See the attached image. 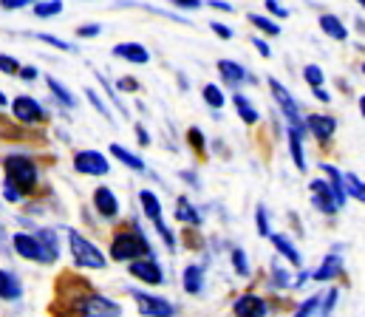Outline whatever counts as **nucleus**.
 I'll return each instance as SVG.
<instances>
[{
    "instance_id": "f257e3e1",
    "label": "nucleus",
    "mask_w": 365,
    "mask_h": 317,
    "mask_svg": "<svg viewBox=\"0 0 365 317\" xmlns=\"http://www.w3.org/2000/svg\"><path fill=\"white\" fill-rule=\"evenodd\" d=\"M4 170H6V182L20 193H32L37 187V168L29 156H6L4 158Z\"/></svg>"
},
{
    "instance_id": "f03ea898",
    "label": "nucleus",
    "mask_w": 365,
    "mask_h": 317,
    "mask_svg": "<svg viewBox=\"0 0 365 317\" xmlns=\"http://www.w3.org/2000/svg\"><path fill=\"white\" fill-rule=\"evenodd\" d=\"M111 258L113 261H136V258H153V249L147 244V238L142 235V230H128L119 232L111 244Z\"/></svg>"
},
{
    "instance_id": "7ed1b4c3",
    "label": "nucleus",
    "mask_w": 365,
    "mask_h": 317,
    "mask_svg": "<svg viewBox=\"0 0 365 317\" xmlns=\"http://www.w3.org/2000/svg\"><path fill=\"white\" fill-rule=\"evenodd\" d=\"M68 247H71V255H74V261H77V266H82V269H105V255L88 241V238H82L77 230H68Z\"/></svg>"
},
{
    "instance_id": "20e7f679",
    "label": "nucleus",
    "mask_w": 365,
    "mask_h": 317,
    "mask_svg": "<svg viewBox=\"0 0 365 317\" xmlns=\"http://www.w3.org/2000/svg\"><path fill=\"white\" fill-rule=\"evenodd\" d=\"M269 91H272V97H275V102L280 105V111H283V116L289 119V125H295V128H300V130H306V122H303V116H300V108H297V102H295V97H292V94L286 91V85L269 77Z\"/></svg>"
},
{
    "instance_id": "39448f33",
    "label": "nucleus",
    "mask_w": 365,
    "mask_h": 317,
    "mask_svg": "<svg viewBox=\"0 0 365 317\" xmlns=\"http://www.w3.org/2000/svg\"><path fill=\"white\" fill-rule=\"evenodd\" d=\"M133 300H136V309L142 317H175V306L159 294H147V292H133Z\"/></svg>"
},
{
    "instance_id": "423d86ee",
    "label": "nucleus",
    "mask_w": 365,
    "mask_h": 317,
    "mask_svg": "<svg viewBox=\"0 0 365 317\" xmlns=\"http://www.w3.org/2000/svg\"><path fill=\"white\" fill-rule=\"evenodd\" d=\"M80 314L82 317H119L122 314V306L102 297V294H94L88 292L82 300H80Z\"/></svg>"
},
{
    "instance_id": "0eeeda50",
    "label": "nucleus",
    "mask_w": 365,
    "mask_h": 317,
    "mask_svg": "<svg viewBox=\"0 0 365 317\" xmlns=\"http://www.w3.org/2000/svg\"><path fill=\"white\" fill-rule=\"evenodd\" d=\"M74 170L82 176H105L111 170V165L99 150H80L74 156Z\"/></svg>"
},
{
    "instance_id": "6e6552de",
    "label": "nucleus",
    "mask_w": 365,
    "mask_h": 317,
    "mask_svg": "<svg viewBox=\"0 0 365 317\" xmlns=\"http://www.w3.org/2000/svg\"><path fill=\"white\" fill-rule=\"evenodd\" d=\"M309 193H311V204H314L320 213L334 216V213L340 210V201H337V196H334V190H331L328 182H323V179L309 182Z\"/></svg>"
},
{
    "instance_id": "1a4fd4ad",
    "label": "nucleus",
    "mask_w": 365,
    "mask_h": 317,
    "mask_svg": "<svg viewBox=\"0 0 365 317\" xmlns=\"http://www.w3.org/2000/svg\"><path fill=\"white\" fill-rule=\"evenodd\" d=\"M12 111H15V119L23 122V125H40V122H46V111L32 97H18L12 102Z\"/></svg>"
},
{
    "instance_id": "9d476101",
    "label": "nucleus",
    "mask_w": 365,
    "mask_h": 317,
    "mask_svg": "<svg viewBox=\"0 0 365 317\" xmlns=\"http://www.w3.org/2000/svg\"><path fill=\"white\" fill-rule=\"evenodd\" d=\"M130 275L139 278V280H144V283H150V286L164 283L161 266H159L153 258H136V261H130Z\"/></svg>"
},
{
    "instance_id": "9b49d317",
    "label": "nucleus",
    "mask_w": 365,
    "mask_h": 317,
    "mask_svg": "<svg viewBox=\"0 0 365 317\" xmlns=\"http://www.w3.org/2000/svg\"><path fill=\"white\" fill-rule=\"evenodd\" d=\"M15 252L26 261H37V263H46V255H43V247L37 241V235H26V232H18L15 235Z\"/></svg>"
},
{
    "instance_id": "f8f14e48",
    "label": "nucleus",
    "mask_w": 365,
    "mask_h": 317,
    "mask_svg": "<svg viewBox=\"0 0 365 317\" xmlns=\"http://www.w3.org/2000/svg\"><path fill=\"white\" fill-rule=\"evenodd\" d=\"M266 311H269V306H266V300L258 297V294H244V297H238L235 306H233V314H235V317H266Z\"/></svg>"
},
{
    "instance_id": "ddd939ff",
    "label": "nucleus",
    "mask_w": 365,
    "mask_h": 317,
    "mask_svg": "<svg viewBox=\"0 0 365 317\" xmlns=\"http://www.w3.org/2000/svg\"><path fill=\"white\" fill-rule=\"evenodd\" d=\"M306 130H309L314 139L328 142V139L334 136V130H337V119L328 116V113H314V116L306 119Z\"/></svg>"
},
{
    "instance_id": "4468645a",
    "label": "nucleus",
    "mask_w": 365,
    "mask_h": 317,
    "mask_svg": "<svg viewBox=\"0 0 365 317\" xmlns=\"http://www.w3.org/2000/svg\"><path fill=\"white\" fill-rule=\"evenodd\" d=\"M218 74H221V80H224L230 88H238V85H244V82H252L249 71H247L244 66H238L235 60H218Z\"/></svg>"
},
{
    "instance_id": "2eb2a0df",
    "label": "nucleus",
    "mask_w": 365,
    "mask_h": 317,
    "mask_svg": "<svg viewBox=\"0 0 365 317\" xmlns=\"http://www.w3.org/2000/svg\"><path fill=\"white\" fill-rule=\"evenodd\" d=\"M113 57L128 60V63H133V66L150 63V51H147L142 43H119V46H113Z\"/></svg>"
},
{
    "instance_id": "dca6fc26",
    "label": "nucleus",
    "mask_w": 365,
    "mask_h": 317,
    "mask_svg": "<svg viewBox=\"0 0 365 317\" xmlns=\"http://www.w3.org/2000/svg\"><path fill=\"white\" fill-rule=\"evenodd\" d=\"M94 207H97V213L102 218H113L119 213V199L113 196L111 187H97L94 190Z\"/></svg>"
},
{
    "instance_id": "f3484780",
    "label": "nucleus",
    "mask_w": 365,
    "mask_h": 317,
    "mask_svg": "<svg viewBox=\"0 0 365 317\" xmlns=\"http://www.w3.org/2000/svg\"><path fill=\"white\" fill-rule=\"evenodd\" d=\"M340 272H342V255H340V252H331V255H326V261L311 272V280L326 283V280H334Z\"/></svg>"
},
{
    "instance_id": "a211bd4d",
    "label": "nucleus",
    "mask_w": 365,
    "mask_h": 317,
    "mask_svg": "<svg viewBox=\"0 0 365 317\" xmlns=\"http://www.w3.org/2000/svg\"><path fill=\"white\" fill-rule=\"evenodd\" d=\"M303 133L306 130H300V128H295V125H289V130H286V136H289V153H292V158H295V168L303 173L306 170V153H303Z\"/></svg>"
},
{
    "instance_id": "6ab92c4d",
    "label": "nucleus",
    "mask_w": 365,
    "mask_h": 317,
    "mask_svg": "<svg viewBox=\"0 0 365 317\" xmlns=\"http://www.w3.org/2000/svg\"><path fill=\"white\" fill-rule=\"evenodd\" d=\"M266 238L272 241V247H275V249H278V252H280V255H283V258H286L292 266H303V258H300L297 247H295V244H292L286 235H280V232H275V235H272V232H269Z\"/></svg>"
},
{
    "instance_id": "aec40b11",
    "label": "nucleus",
    "mask_w": 365,
    "mask_h": 317,
    "mask_svg": "<svg viewBox=\"0 0 365 317\" xmlns=\"http://www.w3.org/2000/svg\"><path fill=\"white\" fill-rule=\"evenodd\" d=\"M181 286H185L187 294H199L204 289V269L196 266V263H190L185 272H181Z\"/></svg>"
},
{
    "instance_id": "412c9836",
    "label": "nucleus",
    "mask_w": 365,
    "mask_h": 317,
    "mask_svg": "<svg viewBox=\"0 0 365 317\" xmlns=\"http://www.w3.org/2000/svg\"><path fill=\"white\" fill-rule=\"evenodd\" d=\"M320 170L328 176V185H331V190H334V196H337V201H340V207H342L345 199H348V193H345V176H342L334 165H320Z\"/></svg>"
},
{
    "instance_id": "4be33fe9",
    "label": "nucleus",
    "mask_w": 365,
    "mask_h": 317,
    "mask_svg": "<svg viewBox=\"0 0 365 317\" xmlns=\"http://www.w3.org/2000/svg\"><path fill=\"white\" fill-rule=\"evenodd\" d=\"M20 294H23L20 280L9 269H0V297H4V300H18Z\"/></svg>"
},
{
    "instance_id": "5701e85b",
    "label": "nucleus",
    "mask_w": 365,
    "mask_h": 317,
    "mask_svg": "<svg viewBox=\"0 0 365 317\" xmlns=\"http://www.w3.org/2000/svg\"><path fill=\"white\" fill-rule=\"evenodd\" d=\"M175 218L187 227H202V213L187 201V199H178L175 201Z\"/></svg>"
},
{
    "instance_id": "b1692460",
    "label": "nucleus",
    "mask_w": 365,
    "mask_h": 317,
    "mask_svg": "<svg viewBox=\"0 0 365 317\" xmlns=\"http://www.w3.org/2000/svg\"><path fill=\"white\" fill-rule=\"evenodd\" d=\"M320 29H323L331 40H340V43L348 37V29L342 26V20H340L337 15H320Z\"/></svg>"
},
{
    "instance_id": "393cba45",
    "label": "nucleus",
    "mask_w": 365,
    "mask_h": 317,
    "mask_svg": "<svg viewBox=\"0 0 365 317\" xmlns=\"http://www.w3.org/2000/svg\"><path fill=\"white\" fill-rule=\"evenodd\" d=\"M111 156L113 158H119V162L125 165V168H130V170H136V173H144V162L139 156H133L130 150H125L122 144H111Z\"/></svg>"
},
{
    "instance_id": "a878e982",
    "label": "nucleus",
    "mask_w": 365,
    "mask_h": 317,
    "mask_svg": "<svg viewBox=\"0 0 365 317\" xmlns=\"http://www.w3.org/2000/svg\"><path fill=\"white\" fill-rule=\"evenodd\" d=\"M37 241H40V247H43L46 263H54V261H57V255H60V247H57V235H54V230H40V232H37Z\"/></svg>"
},
{
    "instance_id": "bb28decb",
    "label": "nucleus",
    "mask_w": 365,
    "mask_h": 317,
    "mask_svg": "<svg viewBox=\"0 0 365 317\" xmlns=\"http://www.w3.org/2000/svg\"><path fill=\"white\" fill-rule=\"evenodd\" d=\"M233 105H235L238 116H241L247 125H255V122L261 119V116H258V108H255V105H252V102H249L244 94H235V97H233Z\"/></svg>"
},
{
    "instance_id": "cd10ccee",
    "label": "nucleus",
    "mask_w": 365,
    "mask_h": 317,
    "mask_svg": "<svg viewBox=\"0 0 365 317\" xmlns=\"http://www.w3.org/2000/svg\"><path fill=\"white\" fill-rule=\"evenodd\" d=\"M139 201H142V210H144V216H147L150 221L161 218V201H159V196H156V193L142 190V193H139Z\"/></svg>"
},
{
    "instance_id": "c85d7f7f",
    "label": "nucleus",
    "mask_w": 365,
    "mask_h": 317,
    "mask_svg": "<svg viewBox=\"0 0 365 317\" xmlns=\"http://www.w3.org/2000/svg\"><path fill=\"white\" fill-rule=\"evenodd\" d=\"M46 85L51 88V94H54V97H57V99H60L63 105H68V108H74V105H77V99H74V94H71V91H68V88H66L63 82H57L54 77H46Z\"/></svg>"
},
{
    "instance_id": "c756f323",
    "label": "nucleus",
    "mask_w": 365,
    "mask_h": 317,
    "mask_svg": "<svg viewBox=\"0 0 365 317\" xmlns=\"http://www.w3.org/2000/svg\"><path fill=\"white\" fill-rule=\"evenodd\" d=\"M342 176H345V193L365 204V182H359V176L354 173H342Z\"/></svg>"
},
{
    "instance_id": "7c9ffc66",
    "label": "nucleus",
    "mask_w": 365,
    "mask_h": 317,
    "mask_svg": "<svg viewBox=\"0 0 365 317\" xmlns=\"http://www.w3.org/2000/svg\"><path fill=\"white\" fill-rule=\"evenodd\" d=\"M204 102L213 108V111H218V108H224V102H227V97H224V91L218 88V85H204Z\"/></svg>"
},
{
    "instance_id": "2f4dec72",
    "label": "nucleus",
    "mask_w": 365,
    "mask_h": 317,
    "mask_svg": "<svg viewBox=\"0 0 365 317\" xmlns=\"http://www.w3.org/2000/svg\"><path fill=\"white\" fill-rule=\"evenodd\" d=\"M249 23L258 29V32H264V35H272V37H278L280 35V26L275 23V20H269V18H261V15H249Z\"/></svg>"
},
{
    "instance_id": "473e14b6",
    "label": "nucleus",
    "mask_w": 365,
    "mask_h": 317,
    "mask_svg": "<svg viewBox=\"0 0 365 317\" xmlns=\"http://www.w3.org/2000/svg\"><path fill=\"white\" fill-rule=\"evenodd\" d=\"M60 12H63L60 0H40V4L35 6V15H37V18H54V15H60Z\"/></svg>"
},
{
    "instance_id": "72a5a7b5",
    "label": "nucleus",
    "mask_w": 365,
    "mask_h": 317,
    "mask_svg": "<svg viewBox=\"0 0 365 317\" xmlns=\"http://www.w3.org/2000/svg\"><path fill=\"white\" fill-rule=\"evenodd\" d=\"M337 300H340V292H337V289H328V292L320 297V314H323V317H331Z\"/></svg>"
},
{
    "instance_id": "f704fd0d",
    "label": "nucleus",
    "mask_w": 365,
    "mask_h": 317,
    "mask_svg": "<svg viewBox=\"0 0 365 317\" xmlns=\"http://www.w3.org/2000/svg\"><path fill=\"white\" fill-rule=\"evenodd\" d=\"M317 311H320V294H314V297L303 300V303L297 306L295 317H311V314H317Z\"/></svg>"
},
{
    "instance_id": "c9c22d12",
    "label": "nucleus",
    "mask_w": 365,
    "mask_h": 317,
    "mask_svg": "<svg viewBox=\"0 0 365 317\" xmlns=\"http://www.w3.org/2000/svg\"><path fill=\"white\" fill-rule=\"evenodd\" d=\"M303 80H306L311 88H320L326 77H323V68H320V66H306V68H303Z\"/></svg>"
},
{
    "instance_id": "e433bc0d",
    "label": "nucleus",
    "mask_w": 365,
    "mask_h": 317,
    "mask_svg": "<svg viewBox=\"0 0 365 317\" xmlns=\"http://www.w3.org/2000/svg\"><path fill=\"white\" fill-rule=\"evenodd\" d=\"M233 266H235V272L241 275V278H247L249 275V261H247V255H244V249H233Z\"/></svg>"
},
{
    "instance_id": "4c0bfd02",
    "label": "nucleus",
    "mask_w": 365,
    "mask_h": 317,
    "mask_svg": "<svg viewBox=\"0 0 365 317\" xmlns=\"http://www.w3.org/2000/svg\"><path fill=\"white\" fill-rule=\"evenodd\" d=\"M153 224H156V232L161 235V241H164V247H167V249H175V235L170 232V227H167V224H164L161 218H156Z\"/></svg>"
},
{
    "instance_id": "58836bf2",
    "label": "nucleus",
    "mask_w": 365,
    "mask_h": 317,
    "mask_svg": "<svg viewBox=\"0 0 365 317\" xmlns=\"http://www.w3.org/2000/svg\"><path fill=\"white\" fill-rule=\"evenodd\" d=\"M269 283H272V286H278V289H283V286H292V278L286 275V269L272 266V278H269Z\"/></svg>"
},
{
    "instance_id": "ea45409f",
    "label": "nucleus",
    "mask_w": 365,
    "mask_h": 317,
    "mask_svg": "<svg viewBox=\"0 0 365 317\" xmlns=\"http://www.w3.org/2000/svg\"><path fill=\"white\" fill-rule=\"evenodd\" d=\"M255 224H258V232L266 238L269 235V218H266V207L264 204H258V210H255Z\"/></svg>"
},
{
    "instance_id": "a19ab883",
    "label": "nucleus",
    "mask_w": 365,
    "mask_h": 317,
    "mask_svg": "<svg viewBox=\"0 0 365 317\" xmlns=\"http://www.w3.org/2000/svg\"><path fill=\"white\" fill-rule=\"evenodd\" d=\"M37 40H43V43H49V46H54V49H60V51H77L74 46H68L66 40H60V37H51V35H35Z\"/></svg>"
},
{
    "instance_id": "79ce46f5",
    "label": "nucleus",
    "mask_w": 365,
    "mask_h": 317,
    "mask_svg": "<svg viewBox=\"0 0 365 317\" xmlns=\"http://www.w3.org/2000/svg\"><path fill=\"white\" fill-rule=\"evenodd\" d=\"M0 71H4V74H20V63L15 57L0 54Z\"/></svg>"
},
{
    "instance_id": "37998d69",
    "label": "nucleus",
    "mask_w": 365,
    "mask_h": 317,
    "mask_svg": "<svg viewBox=\"0 0 365 317\" xmlns=\"http://www.w3.org/2000/svg\"><path fill=\"white\" fill-rule=\"evenodd\" d=\"M85 97L91 99V105H94V108H97V111H99L102 116H111V113H108V108H105V102L99 99V94H97V91H91V88H85Z\"/></svg>"
},
{
    "instance_id": "c03bdc74",
    "label": "nucleus",
    "mask_w": 365,
    "mask_h": 317,
    "mask_svg": "<svg viewBox=\"0 0 365 317\" xmlns=\"http://www.w3.org/2000/svg\"><path fill=\"white\" fill-rule=\"evenodd\" d=\"M264 6H266V12H269V15H275V18H280V20H283V18H289V9H283V6L278 4V0H266Z\"/></svg>"
},
{
    "instance_id": "a18cd8bd",
    "label": "nucleus",
    "mask_w": 365,
    "mask_h": 317,
    "mask_svg": "<svg viewBox=\"0 0 365 317\" xmlns=\"http://www.w3.org/2000/svg\"><path fill=\"white\" fill-rule=\"evenodd\" d=\"M173 6H178V9H190V12H196V9H202L204 4L202 0H170Z\"/></svg>"
},
{
    "instance_id": "49530a36",
    "label": "nucleus",
    "mask_w": 365,
    "mask_h": 317,
    "mask_svg": "<svg viewBox=\"0 0 365 317\" xmlns=\"http://www.w3.org/2000/svg\"><path fill=\"white\" fill-rule=\"evenodd\" d=\"M210 29H213L221 40H233V29H230V26H224V23H210Z\"/></svg>"
},
{
    "instance_id": "de8ad7c7",
    "label": "nucleus",
    "mask_w": 365,
    "mask_h": 317,
    "mask_svg": "<svg viewBox=\"0 0 365 317\" xmlns=\"http://www.w3.org/2000/svg\"><path fill=\"white\" fill-rule=\"evenodd\" d=\"M252 46L258 49V54H261V57H272V49L266 46V40H264V37H252Z\"/></svg>"
},
{
    "instance_id": "09e8293b",
    "label": "nucleus",
    "mask_w": 365,
    "mask_h": 317,
    "mask_svg": "<svg viewBox=\"0 0 365 317\" xmlns=\"http://www.w3.org/2000/svg\"><path fill=\"white\" fill-rule=\"evenodd\" d=\"M187 136H190V142H193V147H196V150H204V136H202V130H199V128H190V133H187Z\"/></svg>"
},
{
    "instance_id": "8fccbe9b",
    "label": "nucleus",
    "mask_w": 365,
    "mask_h": 317,
    "mask_svg": "<svg viewBox=\"0 0 365 317\" xmlns=\"http://www.w3.org/2000/svg\"><path fill=\"white\" fill-rule=\"evenodd\" d=\"M99 32H102V29H99L97 23H91V26H82V29H77V35H80V37H97Z\"/></svg>"
},
{
    "instance_id": "3c124183",
    "label": "nucleus",
    "mask_w": 365,
    "mask_h": 317,
    "mask_svg": "<svg viewBox=\"0 0 365 317\" xmlns=\"http://www.w3.org/2000/svg\"><path fill=\"white\" fill-rule=\"evenodd\" d=\"M20 77H23V80H29V82H32V80H37V68H35V66H20Z\"/></svg>"
},
{
    "instance_id": "603ef678",
    "label": "nucleus",
    "mask_w": 365,
    "mask_h": 317,
    "mask_svg": "<svg viewBox=\"0 0 365 317\" xmlns=\"http://www.w3.org/2000/svg\"><path fill=\"white\" fill-rule=\"evenodd\" d=\"M26 4H29V0H0V6H4V9H20Z\"/></svg>"
},
{
    "instance_id": "864d4df0",
    "label": "nucleus",
    "mask_w": 365,
    "mask_h": 317,
    "mask_svg": "<svg viewBox=\"0 0 365 317\" xmlns=\"http://www.w3.org/2000/svg\"><path fill=\"white\" fill-rule=\"evenodd\" d=\"M4 193H6V199H9V201H18V199H23V196H20V193H18V190H15L9 182H4Z\"/></svg>"
},
{
    "instance_id": "5fc2aeb1",
    "label": "nucleus",
    "mask_w": 365,
    "mask_h": 317,
    "mask_svg": "<svg viewBox=\"0 0 365 317\" xmlns=\"http://www.w3.org/2000/svg\"><path fill=\"white\" fill-rule=\"evenodd\" d=\"M210 6H213V9H218V12H233V6H230V4H224V0H210Z\"/></svg>"
},
{
    "instance_id": "6e6d98bb",
    "label": "nucleus",
    "mask_w": 365,
    "mask_h": 317,
    "mask_svg": "<svg viewBox=\"0 0 365 317\" xmlns=\"http://www.w3.org/2000/svg\"><path fill=\"white\" fill-rule=\"evenodd\" d=\"M311 91H314V97H317L320 102H331V97H328V91H323V85H320V88H311Z\"/></svg>"
},
{
    "instance_id": "4d7b16f0",
    "label": "nucleus",
    "mask_w": 365,
    "mask_h": 317,
    "mask_svg": "<svg viewBox=\"0 0 365 317\" xmlns=\"http://www.w3.org/2000/svg\"><path fill=\"white\" fill-rule=\"evenodd\" d=\"M136 136H139V142H142V144H150V136H147V130H144L142 125H136Z\"/></svg>"
},
{
    "instance_id": "13d9d810",
    "label": "nucleus",
    "mask_w": 365,
    "mask_h": 317,
    "mask_svg": "<svg viewBox=\"0 0 365 317\" xmlns=\"http://www.w3.org/2000/svg\"><path fill=\"white\" fill-rule=\"evenodd\" d=\"M119 88H128V91H133V88H139L133 80H119Z\"/></svg>"
},
{
    "instance_id": "bf43d9fd",
    "label": "nucleus",
    "mask_w": 365,
    "mask_h": 317,
    "mask_svg": "<svg viewBox=\"0 0 365 317\" xmlns=\"http://www.w3.org/2000/svg\"><path fill=\"white\" fill-rule=\"evenodd\" d=\"M359 111H362V116H365V97H359Z\"/></svg>"
},
{
    "instance_id": "052dcab7",
    "label": "nucleus",
    "mask_w": 365,
    "mask_h": 317,
    "mask_svg": "<svg viewBox=\"0 0 365 317\" xmlns=\"http://www.w3.org/2000/svg\"><path fill=\"white\" fill-rule=\"evenodd\" d=\"M4 105H6V94H4V91H0V108H4Z\"/></svg>"
},
{
    "instance_id": "680f3d73",
    "label": "nucleus",
    "mask_w": 365,
    "mask_h": 317,
    "mask_svg": "<svg viewBox=\"0 0 365 317\" xmlns=\"http://www.w3.org/2000/svg\"><path fill=\"white\" fill-rule=\"evenodd\" d=\"M357 4H359V6H362V9H365V0H357Z\"/></svg>"
},
{
    "instance_id": "e2e57ef3",
    "label": "nucleus",
    "mask_w": 365,
    "mask_h": 317,
    "mask_svg": "<svg viewBox=\"0 0 365 317\" xmlns=\"http://www.w3.org/2000/svg\"><path fill=\"white\" fill-rule=\"evenodd\" d=\"M29 4H40V0H29Z\"/></svg>"
},
{
    "instance_id": "0e129e2a",
    "label": "nucleus",
    "mask_w": 365,
    "mask_h": 317,
    "mask_svg": "<svg viewBox=\"0 0 365 317\" xmlns=\"http://www.w3.org/2000/svg\"><path fill=\"white\" fill-rule=\"evenodd\" d=\"M362 74H365V63H362Z\"/></svg>"
}]
</instances>
